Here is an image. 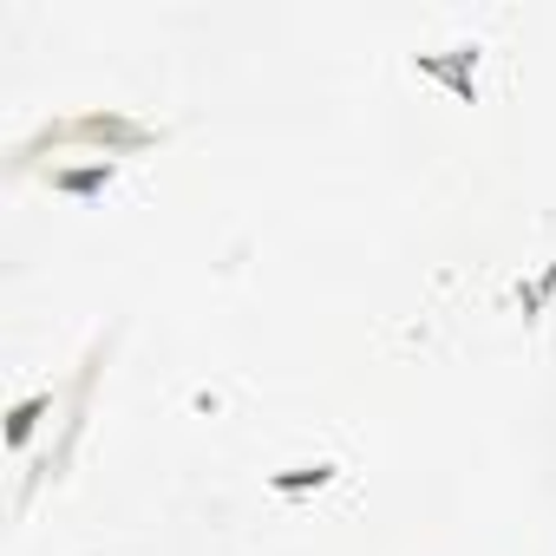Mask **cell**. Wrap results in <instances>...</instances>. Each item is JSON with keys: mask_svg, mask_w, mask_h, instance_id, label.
<instances>
[{"mask_svg": "<svg viewBox=\"0 0 556 556\" xmlns=\"http://www.w3.org/2000/svg\"><path fill=\"white\" fill-rule=\"evenodd\" d=\"M413 66L426 79H445L465 105L478 99V47H452V53H413Z\"/></svg>", "mask_w": 556, "mask_h": 556, "instance_id": "cell-1", "label": "cell"}, {"mask_svg": "<svg viewBox=\"0 0 556 556\" xmlns=\"http://www.w3.org/2000/svg\"><path fill=\"white\" fill-rule=\"evenodd\" d=\"M334 478H341V465H334V458H315V465L268 471V491H275V497H302V491H321V484H334Z\"/></svg>", "mask_w": 556, "mask_h": 556, "instance_id": "cell-2", "label": "cell"}, {"mask_svg": "<svg viewBox=\"0 0 556 556\" xmlns=\"http://www.w3.org/2000/svg\"><path fill=\"white\" fill-rule=\"evenodd\" d=\"M47 413H53V387H47V393H27V400H21V406L8 413V445L21 452V445H27V439L40 432V419H47Z\"/></svg>", "mask_w": 556, "mask_h": 556, "instance_id": "cell-3", "label": "cell"}, {"mask_svg": "<svg viewBox=\"0 0 556 556\" xmlns=\"http://www.w3.org/2000/svg\"><path fill=\"white\" fill-rule=\"evenodd\" d=\"M112 184V164H92V170H60V190H105Z\"/></svg>", "mask_w": 556, "mask_h": 556, "instance_id": "cell-4", "label": "cell"}, {"mask_svg": "<svg viewBox=\"0 0 556 556\" xmlns=\"http://www.w3.org/2000/svg\"><path fill=\"white\" fill-rule=\"evenodd\" d=\"M549 295H556V268H543V275H536V282L523 289V315H536V308H543Z\"/></svg>", "mask_w": 556, "mask_h": 556, "instance_id": "cell-5", "label": "cell"}]
</instances>
